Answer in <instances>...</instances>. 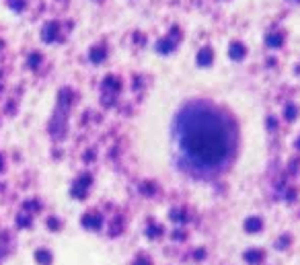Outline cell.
<instances>
[{"instance_id":"6da1fadb","label":"cell","mask_w":300,"mask_h":265,"mask_svg":"<svg viewBox=\"0 0 300 265\" xmlns=\"http://www.w3.org/2000/svg\"><path fill=\"white\" fill-rule=\"evenodd\" d=\"M179 138L187 156L201 167L220 165L230 150V134L224 119L208 107H193L183 115Z\"/></svg>"}]
</instances>
